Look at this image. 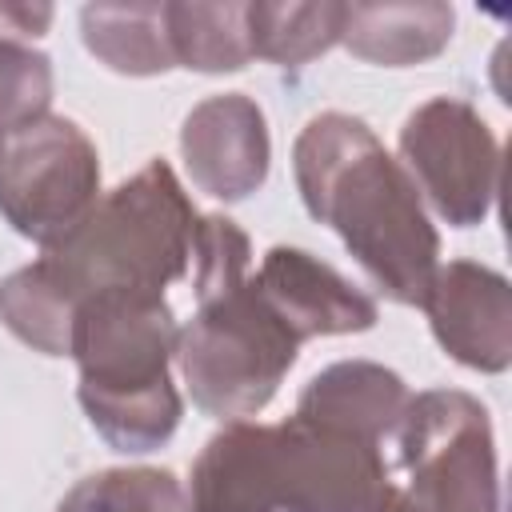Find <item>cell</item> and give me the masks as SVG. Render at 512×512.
Wrapping results in <instances>:
<instances>
[{
	"instance_id": "6da1fadb",
	"label": "cell",
	"mask_w": 512,
	"mask_h": 512,
	"mask_svg": "<svg viewBox=\"0 0 512 512\" xmlns=\"http://www.w3.org/2000/svg\"><path fill=\"white\" fill-rule=\"evenodd\" d=\"M200 212L168 160H148L40 260L0 280L4 328L44 356H68L72 312L100 292H164L192 264Z\"/></svg>"
},
{
	"instance_id": "7a4b0ae2",
	"label": "cell",
	"mask_w": 512,
	"mask_h": 512,
	"mask_svg": "<svg viewBox=\"0 0 512 512\" xmlns=\"http://www.w3.org/2000/svg\"><path fill=\"white\" fill-rule=\"evenodd\" d=\"M292 176L308 216L340 236L368 280L420 308L440 268V232L376 132L348 112L312 116L292 144Z\"/></svg>"
},
{
	"instance_id": "3957f363",
	"label": "cell",
	"mask_w": 512,
	"mask_h": 512,
	"mask_svg": "<svg viewBox=\"0 0 512 512\" xmlns=\"http://www.w3.org/2000/svg\"><path fill=\"white\" fill-rule=\"evenodd\" d=\"M196 316L176 336V364L192 404L224 424L248 420L284 384L300 356V340L252 284L248 232L212 212L192 236Z\"/></svg>"
},
{
	"instance_id": "277c9868",
	"label": "cell",
	"mask_w": 512,
	"mask_h": 512,
	"mask_svg": "<svg viewBox=\"0 0 512 512\" xmlns=\"http://www.w3.org/2000/svg\"><path fill=\"white\" fill-rule=\"evenodd\" d=\"M388 484L380 444L288 416L232 420L192 460L184 512H352Z\"/></svg>"
},
{
	"instance_id": "5b68a950",
	"label": "cell",
	"mask_w": 512,
	"mask_h": 512,
	"mask_svg": "<svg viewBox=\"0 0 512 512\" xmlns=\"http://www.w3.org/2000/svg\"><path fill=\"white\" fill-rule=\"evenodd\" d=\"M180 324L164 292H100L76 304L68 356L80 408L112 452L144 456L172 440L184 400L172 384Z\"/></svg>"
},
{
	"instance_id": "8992f818",
	"label": "cell",
	"mask_w": 512,
	"mask_h": 512,
	"mask_svg": "<svg viewBox=\"0 0 512 512\" xmlns=\"http://www.w3.org/2000/svg\"><path fill=\"white\" fill-rule=\"evenodd\" d=\"M392 440L416 512H500L496 436L476 396L460 388L412 396Z\"/></svg>"
},
{
	"instance_id": "52a82bcc",
	"label": "cell",
	"mask_w": 512,
	"mask_h": 512,
	"mask_svg": "<svg viewBox=\"0 0 512 512\" xmlns=\"http://www.w3.org/2000/svg\"><path fill=\"white\" fill-rule=\"evenodd\" d=\"M100 200V156L68 116H40L4 136L0 216L24 240L56 248Z\"/></svg>"
},
{
	"instance_id": "ba28073f",
	"label": "cell",
	"mask_w": 512,
	"mask_h": 512,
	"mask_svg": "<svg viewBox=\"0 0 512 512\" xmlns=\"http://www.w3.org/2000/svg\"><path fill=\"white\" fill-rule=\"evenodd\" d=\"M500 140L460 96H432L400 128V168L452 228L480 224L500 192Z\"/></svg>"
},
{
	"instance_id": "9c48e42d",
	"label": "cell",
	"mask_w": 512,
	"mask_h": 512,
	"mask_svg": "<svg viewBox=\"0 0 512 512\" xmlns=\"http://www.w3.org/2000/svg\"><path fill=\"white\" fill-rule=\"evenodd\" d=\"M420 308L456 364L488 376L512 364V288L496 268L476 260L440 264Z\"/></svg>"
},
{
	"instance_id": "30bf717a",
	"label": "cell",
	"mask_w": 512,
	"mask_h": 512,
	"mask_svg": "<svg viewBox=\"0 0 512 512\" xmlns=\"http://www.w3.org/2000/svg\"><path fill=\"white\" fill-rule=\"evenodd\" d=\"M180 156L200 192L236 204L268 180L272 140L260 104L244 92L200 100L180 124Z\"/></svg>"
},
{
	"instance_id": "8fae6325",
	"label": "cell",
	"mask_w": 512,
	"mask_h": 512,
	"mask_svg": "<svg viewBox=\"0 0 512 512\" xmlns=\"http://www.w3.org/2000/svg\"><path fill=\"white\" fill-rule=\"evenodd\" d=\"M252 284L300 344L312 336L368 332L380 320V308L368 292H360L332 264H324L304 248H288V244L268 248Z\"/></svg>"
},
{
	"instance_id": "7c38bea8",
	"label": "cell",
	"mask_w": 512,
	"mask_h": 512,
	"mask_svg": "<svg viewBox=\"0 0 512 512\" xmlns=\"http://www.w3.org/2000/svg\"><path fill=\"white\" fill-rule=\"evenodd\" d=\"M408 400L412 392L400 372L376 360H336L304 384L296 400V416L352 432L384 448V440L396 436Z\"/></svg>"
},
{
	"instance_id": "4fadbf2b",
	"label": "cell",
	"mask_w": 512,
	"mask_h": 512,
	"mask_svg": "<svg viewBox=\"0 0 512 512\" xmlns=\"http://www.w3.org/2000/svg\"><path fill=\"white\" fill-rule=\"evenodd\" d=\"M456 28V8L436 4V0H416V4H348L344 8V28L340 44L384 68H408L440 56L452 40Z\"/></svg>"
},
{
	"instance_id": "5bb4252c",
	"label": "cell",
	"mask_w": 512,
	"mask_h": 512,
	"mask_svg": "<svg viewBox=\"0 0 512 512\" xmlns=\"http://www.w3.org/2000/svg\"><path fill=\"white\" fill-rule=\"evenodd\" d=\"M84 48L120 76H160L176 68L164 4H84Z\"/></svg>"
},
{
	"instance_id": "9a60e30c",
	"label": "cell",
	"mask_w": 512,
	"mask_h": 512,
	"mask_svg": "<svg viewBox=\"0 0 512 512\" xmlns=\"http://www.w3.org/2000/svg\"><path fill=\"white\" fill-rule=\"evenodd\" d=\"M172 60L192 72H240L252 64L248 4H164Z\"/></svg>"
},
{
	"instance_id": "2e32d148",
	"label": "cell",
	"mask_w": 512,
	"mask_h": 512,
	"mask_svg": "<svg viewBox=\"0 0 512 512\" xmlns=\"http://www.w3.org/2000/svg\"><path fill=\"white\" fill-rule=\"evenodd\" d=\"M344 8L340 0H320V4H268L256 0L248 4V44L252 60H268L280 68H300L316 56H324L344 28Z\"/></svg>"
},
{
	"instance_id": "e0dca14e",
	"label": "cell",
	"mask_w": 512,
	"mask_h": 512,
	"mask_svg": "<svg viewBox=\"0 0 512 512\" xmlns=\"http://www.w3.org/2000/svg\"><path fill=\"white\" fill-rule=\"evenodd\" d=\"M56 512H184V488L168 468H104L84 476Z\"/></svg>"
},
{
	"instance_id": "ac0fdd59",
	"label": "cell",
	"mask_w": 512,
	"mask_h": 512,
	"mask_svg": "<svg viewBox=\"0 0 512 512\" xmlns=\"http://www.w3.org/2000/svg\"><path fill=\"white\" fill-rule=\"evenodd\" d=\"M52 104V60L24 44L0 36V132L48 116Z\"/></svg>"
},
{
	"instance_id": "d6986e66",
	"label": "cell",
	"mask_w": 512,
	"mask_h": 512,
	"mask_svg": "<svg viewBox=\"0 0 512 512\" xmlns=\"http://www.w3.org/2000/svg\"><path fill=\"white\" fill-rule=\"evenodd\" d=\"M52 24V4H0V36L32 44Z\"/></svg>"
},
{
	"instance_id": "ffe728a7",
	"label": "cell",
	"mask_w": 512,
	"mask_h": 512,
	"mask_svg": "<svg viewBox=\"0 0 512 512\" xmlns=\"http://www.w3.org/2000/svg\"><path fill=\"white\" fill-rule=\"evenodd\" d=\"M352 512H416L412 508V500H408V492L404 488H396L392 480L380 488V492H372L360 508H352Z\"/></svg>"
},
{
	"instance_id": "44dd1931",
	"label": "cell",
	"mask_w": 512,
	"mask_h": 512,
	"mask_svg": "<svg viewBox=\"0 0 512 512\" xmlns=\"http://www.w3.org/2000/svg\"><path fill=\"white\" fill-rule=\"evenodd\" d=\"M0 152H4V132H0Z\"/></svg>"
}]
</instances>
